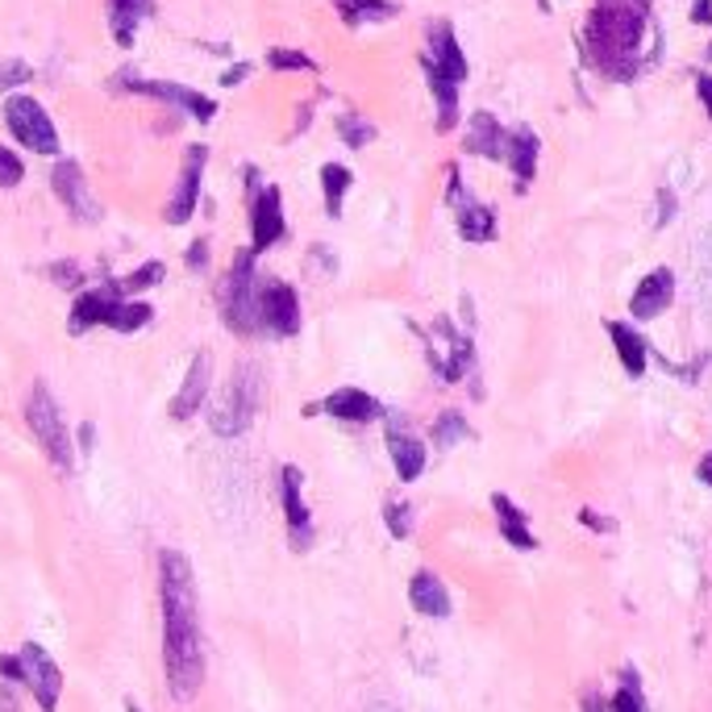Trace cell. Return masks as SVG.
I'll use <instances>...</instances> for the list:
<instances>
[{
  "label": "cell",
  "mask_w": 712,
  "mask_h": 712,
  "mask_svg": "<svg viewBox=\"0 0 712 712\" xmlns=\"http://www.w3.org/2000/svg\"><path fill=\"white\" fill-rule=\"evenodd\" d=\"M159 608H163V675L175 700H192L205 684V642H200V608L196 575L188 554H159Z\"/></svg>",
  "instance_id": "obj_1"
},
{
  "label": "cell",
  "mask_w": 712,
  "mask_h": 712,
  "mask_svg": "<svg viewBox=\"0 0 712 712\" xmlns=\"http://www.w3.org/2000/svg\"><path fill=\"white\" fill-rule=\"evenodd\" d=\"M650 25V0H596L587 13L584 46L596 71L608 80H633L642 67V38Z\"/></svg>",
  "instance_id": "obj_2"
},
{
  "label": "cell",
  "mask_w": 712,
  "mask_h": 712,
  "mask_svg": "<svg viewBox=\"0 0 712 712\" xmlns=\"http://www.w3.org/2000/svg\"><path fill=\"white\" fill-rule=\"evenodd\" d=\"M259 409H263V371H259V363H238L230 383L221 388V397L213 400L209 409L213 434L217 438H242L259 417Z\"/></svg>",
  "instance_id": "obj_3"
},
{
  "label": "cell",
  "mask_w": 712,
  "mask_h": 712,
  "mask_svg": "<svg viewBox=\"0 0 712 712\" xmlns=\"http://www.w3.org/2000/svg\"><path fill=\"white\" fill-rule=\"evenodd\" d=\"M254 251L233 254V267L226 272L221 288H217V305H221V321L230 325L233 334L254 337L259 330V272H254Z\"/></svg>",
  "instance_id": "obj_4"
},
{
  "label": "cell",
  "mask_w": 712,
  "mask_h": 712,
  "mask_svg": "<svg viewBox=\"0 0 712 712\" xmlns=\"http://www.w3.org/2000/svg\"><path fill=\"white\" fill-rule=\"evenodd\" d=\"M25 425H30V434H34V441H38V450L50 459L55 471H71V467H76L71 434H67L64 417H59V400L50 397L46 383H34V388H30V397H25Z\"/></svg>",
  "instance_id": "obj_5"
},
{
  "label": "cell",
  "mask_w": 712,
  "mask_h": 712,
  "mask_svg": "<svg viewBox=\"0 0 712 712\" xmlns=\"http://www.w3.org/2000/svg\"><path fill=\"white\" fill-rule=\"evenodd\" d=\"M4 126H9V134H13L25 150H34V154H59V129H55L50 113H46L34 96L13 92V96L4 101Z\"/></svg>",
  "instance_id": "obj_6"
},
{
  "label": "cell",
  "mask_w": 712,
  "mask_h": 712,
  "mask_svg": "<svg viewBox=\"0 0 712 712\" xmlns=\"http://www.w3.org/2000/svg\"><path fill=\"white\" fill-rule=\"evenodd\" d=\"M18 663H22V688L34 691V704L43 712L59 709V700H64V667L46 654V646L25 642L18 650Z\"/></svg>",
  "instance_id": "obj_7"
},
{
  "label": "cell",
  "mask_w": 712,
  "mask_h": 712,
  "mask_svg": "<svg viewBox=\"0 0 712 712\" xmlns=\"http://www.w3.org/2000/svg\"><path fill=\"white\" fill-rule=\"evenodd\" d=\"M300 296L292 284L284 279H263L259 284V330H267L272 337H296L300 334Z\"/></svg>",
  "instance_id": "obj_8"
},
{
  "label": "cell",
  "mask_w": 712,
  "mask_h": 712,
  "mask_svg": "<svg viewBox=\"0 0 712 712\" xmlns=\"http://www.w3.org/2000/svg\"><path fill=\"white\" fill-rule=\"evenodd\" d=\"M429 358H434V367H438L441 379L459 383V379L471 371V363H475V346H471V337L459 334V330L441 317L438 325H434V337H429Z\"/></svg>",
  "instance_id": "obj_9"
},
{
  "label": "cell",
  "mask_w": 712,
  "mask_h": 712,
  "mask_svg": "<svg viewBox=\"0 0 712 712\" xmlns=\"http://www.w3.org/2000/svg\"><path fill=\"white\" fill-rule=\"evenodd\" d=\"M50 188H55V196L64 200V209L71 213L76 221H84V226H96V221H101V205H96V196L88 188L80 163L64 159L59 168L50 171Z\"/></svg>",
  "instance_id": "obj_10"
},
{
  "label": "cell",
  "mask_w": 712,
  "mask_h": 712,
  "mask_svg": "<svg viewBox=\"0 0 712 712\" xmlns=\"http://www.w3.org/2000/svg\"><path fill=\"white\" fill-rule=\"evenodd\" d=\"M205 163H209V147H188L184 154V168H180V184L171 192L168 200V217L171 226H188L196 205H200V180H205Z\"/></svg>",
  "instance_id": "obj_11"
},
{
  "label": "cell",
  "mask_w": 712,
  "mask_h": 712,
  "mask_svg": "<svg viewBox=\"0 0 712 712\" xmlns=\"http://www.w3.org/2000/svg\"><path fill=\"white\" fill-rule=\"evenodd\" d=\"M279 496H284V517H288L292 550H309L313 546V517H309V504H305V475L292 462H284V471H279Z\"/></svg>",
  "instance_id": "obj_12"
},
{
  "label": "cell",
  "mask_w": 712,
  "mask_h": 712,
  "mask_svg": "<svg viewBox=\"0 0 712 712\" xmlns=\"http://www.w3.org/2000/svg\"><path fill=\"white\" fill-rule=\"evenodd\" d=\"M288 233V221H284V196L275 184L267 188H254V200H251V251L263 254L272 251L275 242Z\"/></svg>",
  "instance_id": "obj_13"
},
{
  "label": "cell",
  "mask_w": 712,
  "mask_h": 712,
  "mask_svg": "<svg viewBox=\"0 0 712 712\" xmlns=\"http://www.w3.org/2000/svg\"><path fill=\"white\" fill-rule=\"evenodd\" d=\"M122 88L142 92V96H154V101H168V105H180L188 117H196V122H213V117H217V101H209V96L196 92V88L168 84V80H138V76H122Z\"/></svg>",
  "instance_id": "obj_14"
},
{
  "label": "cell",
  "mask_w": 712,
  "mask_h": 712,
  "mask_svg": "<svg viewBox=\"0 0 712 712\" xmlns=\"http://www.w3.org/2000/svg\"><path fill=\"white\" fill-rule=\"evenodd\" d=\"M450 205H455V221H459V233L467 242H492L496 238V213L462 192V180L455 168H450Z\"/></svg>",
  "instance_id": "obj_15"
},
{
  "label": "cell",
  "mask_w": 712,
  "mask_h": 712,
  "mask_svg": "<svg viewBox=\"0 0 712 712\" xmlns=\"http://www.w3.org/2000/svg\"><path fill=\"white\" fill-rule=\"evenodd\" d=\"M421 67L446 76L450 84H462V80H467V55H462V46H459V38H455V30H450V22L429 25V50H425Z\"/></svg>",
  "instance_id": "obj_16"
},
{
  "label": "cell",
  "mask_w": 712,
  "mask_h": 712,
  "mask_svg": "<svg viewBox=\"0 0 712 712\" xmlns=\"http://www.w3.org/2000/svg\"><path fill=\"white\" fill-rule=\"evenodd\" d=\"M209 383H213V355L209 351H196L188 363V376L180 383V392L171 400V421H192L200 413V404L209 400Z\"/></svg>",
  "instance_id": "obj_17"
},
{
  "label": "cell",
  "mask_w": 712,
  "mask_h": 712,
  "mask_svg": "<svg viewBox=\"0 0 712 712\" xmlns=\"http://www.w3.org/2000/svg\"><path fill=\"white\" fill-rule=\"evenodd\" d=\"M670 300H675V275H670L667 267H654V272L633 288L629 313L638 317V321H654V317L667 313Z\"/></svg>",
  "instance_id": "obj_18"
},
{
  "label": "cell",
  "mask_w": 712,
  "mask_h": 712,
  "mask_svg": "<svg viewBox=\"0 0 712 712\" xmlns=\"http://www.w3.org/2000/svg\"><path fill=\"white\" fill-rule=\"evenodd\" d=\"M117 300H126V296L117 292L113 279H105V284H96V288L80 292L76 296V305H71V334H84V330H92V325H105V317L113 313Z\"/></svg>",
  "instance_id": "obj_19"
},
{
  "label": "cell",
  "mask_w": 712,
  "mask_h": 712,
  "mask_svg": "<svg viewBox=\"0 0 712 712\" xmlns=\"http://www.w3.org/2000/svg\"><path fill=\"white\" fill-rule=\"evenodd\" d=\"M321 409L337 421H351V425H367V421L383 417V404H379L371 392H363V388H337V392L325 397Z\"/></svg>",
  "instance_id": "obj_20"
},
{
  "label": "cell",
  "mask_w": 712,
  "mask_h": 712,
  "mask_svg": "<svg viewBox=\"0 0 712 712\" xmlns=\"http://www.w3.org/2000/svg\"><path fill=\"white\" fill-rule=\"evenodd\" d=\"M409 605L417 608L421 617H434V621H441V617H450V592H446V584H441L434 571H417L413 579H409Z\"/></svg>",
  "instance_id": "obj_21"
},
{
  "label": "cell",
  "mask_w": 712,
  "mask_h": 712,
  "mask_svg": "<svg viewBox=\"0 0 712 712\" xmlns=\"http://www.w3.org/2000/svg\"><path fill=\"white\" fill-rule=\"evenodd\" d=\"M388 455H392V467H397L400 480L404 483L421 480V471H425V441H421L417 434L392 425V429H388Z\"/></svg>",
  "instance_id": "obj_22"
},
{
  "label": "cell",
  "mask_w": 712,
  "mask_h": 712,
  "mask_svg": "<svg viewBox=\"0 0 712 712\" xmlns=\"http://www.w3.org/2000/svg\"><path fill=\"white\" fill-rule=\"evenodd\" d=\"M538 154H542V142H538V134L529 126L521 129H508V142H504V163L513 168V175L521 180V188L533 180V171H538Z\"/></svg>",
  "instance_id": "obj_23"
},
{
  "label": "cell",
  "mask_w": 712,
  "mask_h": 712,
  "mask_svg": "<svg viewBox=\"0 0 712 712\" xmlns=\"http://www.w3.org/2000/svg\"><path fill=\"white\" fill-rule=\"evenodd\" d=\"M504 142H508V129H504L492 113H483V108L471 117L467 138H462L467 154H483V159H504Z\"/></svg>",
  "instance_id": "obj_24"
},
{
  "label": "cell",
  "mask_w": 712,
  "mask_h": 712,
  "mask_svg": "<svg viewBox=\"0 0 712 712\" xmlns=\"http://www.w3.org/2000/svg\"><path fill=\"white\" fill-rule=\"evenodd\" d=\"M608 342H612V351H617V358H621V367H625L629 376H642L650 363V342L633 325H625V321H608Z\"/></svg>",
  "instance_id": "obj_25"
},
{
  "label": "cell",
  "mask_w": 712,
  "mask_h": 712,
  "mask_svg": "<svg viewBox=\"0 0 712 712\" xmlns=\"http://www.w3.org/2000/svg\"><path fill=\"white\" fill-rule=\"evenodd\" d=\"M105 13H108V30L117 46H134L138 38V25L150 13V0H105Z\"/></svg>",
  "instance_id": "obj_26"
},
{
  "label": "cell",
  "mask_w": 712,
  "mask_h": 712,
  "mask_svg": "<svg viewBox=\"0 0 712 712\" xmlns=\"http://www.w3.org/2000/svg\"><path fill=\"white\" fill-rule=\"evenodd\" d=\"M492 508H496V521H501L504 542L517 546V550H533V546H538V538L529 533V517H525L521 508L508 501L504 492H496V496H492Z\"/></svg>",
  "instance_id": "obj_27"
},
{
  "label": "cell",
  "mask_w": 712,
  "mask_h": 712,
  "mask_svg": "<svg viewBox=\"0 0 712 712\" xmlns=\"http://www.w3.org/2000/svg\"><path fill=\"white\" fill-rule=\"evenodd\" d=\"M334 9L342 13V22L346 25L388 22V18H397L400 13V4H392V0H334Z\"/></svg>",
  "instance_id": "obj_28"
},
{
  "label": "cell",
  "mask_w": 712,
  "mask_h": 712,
  "mask_svg": "<svg viewBox=\"0 0 712 712\" xmlns=\"http://www.w3.org/2000/svg\"><path fill=\"white\" fill-rule=\"evenodd\" d=\"M150 317H154V309L147 300H117L113 313L105 317V330H113V334H138L142 325H150Z\"/></svg>",
  "instance_id": "obj_29"
},
{
  "label": "cell",
  "mask_w": 712,
  "mask_h": 712,
  "mask_svg": "<svg viewBox=\"0 0 712 712\" xmlns=\"http://www.w3.org/2000/svg\"><path fill=\"white\" fill-rule=\"evenodd\" d=\"M425 80H429V92L438 101V129L446 134V129L459 122V84H450L446 76L429 71V67H425Z\"/></svg>",
  "instance_id": "obj_30"
},
{
  "label": "cell",
  "mask_w": 712,
  "mask_h": 712,
  "mask_svg": "<svg viewBox=\"0 0 712 712\" xmlns=\"http://www.w3.org/2000/svg\"><path fill=\"white\" fill-rule=\"evenodd\" d=\"M351 184H355L351 168H342V163H325L321 168V192H325V213L330 217H342V200H346Z\"/></svg>",
  "instance_id": "obj_31"
},
{
  "label": "cell",
  "mask_w": 712,
  "mask_h": 712,
  "mask_svg": "<svg viewBox=\"0 0 712 712\" xmlns=\"http://www.w3.org/2000/svg\"><path fill=\"white\" fill-rule=\"evenodd\" d=\"M163 275H168V267L150 259V263H142L138 272L122 275V279H113V284H117V292L126 296V300H134L138 292H147V288H154V284H163Z\"/></svg>",
  "instance_id": "obj_32"
},
{
  "label": "cell",
  "mask_w": 712,
  "mask_h": 712,
  "mask_svg": "<svg viewBox=\"0 0 712 712\" xmlns=\"http://www.w3.org/2000/svg\"><path fill=\"white\" fill-rule=\"evenodd\" d=\"M642 709H646V700H642V688H638V675L625 670L621 688L612 696V712H642Z\"/></svg>",
  "instance_id": "obj_33"
},
{
  "label": "cell",
  "mask_w": 712,
  "mask_h": 712,
  "mask_svg": "<svg viewBox=\"0 0 712 712\" xmlns=\"http://www.w3.org/2000/svg\"><path fill=\"white\" fill-rule=\"evenodd\" d=\"M337 134H342L346 147H367V142L376 138V129L367 126V122H358L355 113H342V117H337Z\"/></svg>",
  "instance_id": "obj_34"
},
{
  "label": "cell",
  "mask_w": 712,
  "mask_h": 712,
  "mask_svg": "<svg viewBox=\"0 0 712 712\" xmlns=\"http://www.w3.org/2000/svg\"><path fill=\"white\" fill-rule=\"evenodd\" d=\"M467 438V421H462V413H441L438 421H434V441L438 446H455V441Z\"/></svg>",
  "instance_id": "obj_35"
},
{
  "label": "cell",
  "mask_w": 712,
  "mask_h": 712,
  "mask_svg": "<svg viewBox=\"0 0 712 712\" xmlns=\"http://www.w3.org/2000/svg\"><path fill=\"white\" fill-rule=\"evenodd\" d=\"M383 521L392 529V538H409L413 533V508L404 501H388L383 504Z\"/></svg>",
  "instance_id": "obj_36"
},
{
  "label": "cell",
  "mask_w": 712,
  "mask_h": 712,
  "mask_svg": "<svg viewBox=\"0 0 712 712\" xmlns=\"http://www.w3.org/2000/svg\"><path fill=\"white\" fill-rule=\"evenodd\" d=\"M267 67L275 71H317V64L309 55H300V50H284V46H275L272 55H267Z\"/></svg>",
  "instance_id": "obj_37"
},
{
  "label": "cell",
  "mask_w": 712,
  "mask_h": 712,
  "mask_svg": "<svg viewBox=\"0 0 712 712\" xmlns=\"http://www.w3.org/2000/svg\"><path fill=\"white\" fill-rule=\"evenodd\" d=\"M22 180H25L22 154H13L9 147H0V188H18Z\"/></svg>",
  "instance_id": "obj_38"
},
{
  "label": "cell",
  "mask_w": 712,
  "mask_h": 712,
  "mask_svg": "<svg viewBox=\"0 0 712 712\" xmlns=\"http://www.w3.org/2000/svg\"><path fill=\"white\" fill-rule=\"evenodd\" d=\"M25 80H34V67L22 59H0V88H18Z\"/></svg>",
  "instance_id": "obj_39"
},
{
  "label": "cell",
  "mask_w": 712,
  "mask_h": 712,
  "mask_svg": "<svg viewBox=\"0 0 712 712\" xmlns=\"http://www.w3.org/2000/svg\"><path fill=\"white\" fill-rule=\"evenodd\" d=\"M0 679L13 684V688H22V663H18V654H0Z\"/></svg>",
  "instance_id": "obj_40"
},
{
  "label": "cell",
  "mask_w": 712,
  "mask_h": 712,
  "mask_svg": "<svg viewBox=\"0 0 712 712\" xmlns=\"http://www.w3.org/2000/svg\"><path fill=\"white\" fill-rule=\"evenodd\" d=\"M50 275H55V284H59V288H76V284H80L76 263H55V267H50Z\"/></svg>",
  "instance_id": "obj_41"
},
{
  "label": "cell",
  "mask_w": 712,
  "mask_h": 712,
  "mask_svg": "<svg viewBox=\"0 0 712 712\" xmlns=\"http://www.w3.org/2000/svg\"><path fill=\"white\" fill-rule=\"evenodd\" d=\"M205 263H209V242H192V246H188V267H192V272H205Z\"/></svg>",
  "instance_id": "obj_42"
},
{
  "label": "cell",
  "mask_w": 712,
  "mask_h": 712,
  "mask_svg": "<svg viewBox=\"0 0 712 712\" xmlns=\"http://www.w3.org/2000/svg\"><path fill=\"white\" fill-rule=\"evenodd\" d=\"M0 712H22V700H18L13 684H4V688H0Z\"/></svg>",
  "instance_id": "obj_43"
},
{
  "label": "cell",
  "mask_w": 712,
  "mask_h": 712,
  "mask_svg": "<svg viewBox=\"0 0 712 712\" xmlns=\"http://www.w3.org/2000/svg\"><path fill=\"white\" fill-rule=\"evenodd\" d=\"M696 92H700V101H704V108H709V122H712V76H700V80H696Z\"/></svg>",
  "instance_id": "obj_44"
},
{
  "label": "cell",
  "mask_w": 712,
  "mask_h": 712,
  "mask_svg": "<svg viewBox=\"0 0 712 712\" xmlns=\"http://www.w3.org/2000/svg\"><path fill=\"white\" fill-rule=\"evenodd\" d=\"M246 71H251V64H238L233 71H226V76H221V84H226V88L242 84V80H246Z\"/></svg>",
  "instance_id": "obj_45"
},
{
  "label": "cell",
  "mask_w": 712,
  "mask_h": 712,
  "mask_svg": "<svg viewBox=\"0 0 712 712\" xmlns=\"http://www.w3.org/2000/svg\"><path fill=\"white\" fill-rule=\"evenodd\" d=\"M696 475H700V483H709V487H712V450H709V455H704V459H700V467H696Z\"/></svg>",
  "instance_id": "obj_46"
},
{
  "label": "cell",
  "mask_w": 712,
  "mask_h": 712,
  "mask_svg": "<svg viewBox=\"0 0 712 712\" xmlns=\"http://www.w3.org/2000/svg\"><path fill=\"white\" fill-rule=\"evenodd\" d=\"M658 200H663V213H658V226H667V221H670V213H675V200H670V192H663Z\"/></svg>",
  "instance_id": "obj_47"
},
{
  "label": "cell",
  "mask_w": 712,
  "mask_h": 712,
  "mask_svg": "<svg viewBox=\"0 0 712 712\" xmlns=\"http://www.w3.org/2000/svg\"><path fill=\"white\" fill-rule=\"evenodd\" d=\"M579 521H587V525H592V529H600V533H605V529H608V521H600V517H596V513H587V508H584V513H579Z\"/></svg>",
  "instance_id": "obj_48"
},
{
  "label": "cell",
  "mask_w": 712,
  "mask_h": 712,
  "mask_svg": "<svg viewBox=\"0 0 712 712\" xmlns=\"http://www.w3.org/2000/svg\"><path fill=\"white\" fill-rule=\"evenodd\" d=\"M709 9H712L709 0H696V22H709V18H712Z\"/></svg>",
  "instance_id": "obj_49"
},
{
  "label": "cell",
  "mask_w": 712,
  "mask_h": 712,
  "mask_svg": "<svg viewBox=\"0 0 712 712\" xmlns=\"http://www.w3.org/2000/svg\"><path fill=\"white\" fill-rule=\"evenodd\" d=\"M126 712H142V704H138L134 696H126Z\"/></svg>",
  "instance_id": "obj_50"
}]
</instances>
